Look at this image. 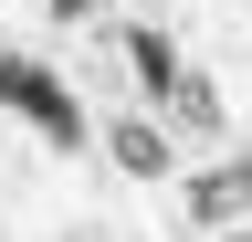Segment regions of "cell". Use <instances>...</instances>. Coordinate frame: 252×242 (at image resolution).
I'll use <instances>...</instances> for the list:
<instances>
[{
	"label": "cell",
	"instance_id": "obj_2",
	"mask_svg": "<svg viewBox=\"0 0 252 242\" xmlns=\"http://www.w3.org/2000/svg\"><path fill=\"white\" fill-rule=\"evenodd\" d=\"M105 147H116V169H126V179H168V127H147V116H116V137H105Z\"/></svg>",
	"mask_w": 252,
	"mask_h": 242
},
{
	"label": "cell",
	"instance_id": "obj_3",
	"mask_svg": "<svg viewBox=\"0 0 252 242\" xmlns=\"http://www.w3.org/2000/svg\"><path fill=\"white\" fill-rule=\"evenodd\" d=\"M126 64H137V84H147V95H158V105H168V95H179V53H168V42H158V32H137V21H126Z\"/></svg>",
	"mask_w": 252,
	"mask_h": 242
},
{
	"label": "cell",
	"instance_id": "obj_4",
	"mask_svg": "<svg viewBox=\"0 0 252 242\" xmlns=\"http://www.w3.org/2000/svg\"><path fill=\"white\" fill-rule=\"evenodd\" d=\"M242 200H252V169H220V179H189V210H200V221H231Z\"/></svg>",
	"mask_w": 252,
	"mask_h": 242
},
{
	"label": "cell",
	"instance_id": "obj_1",
	"mask_svg": "<svg viewBox=\"0 0 252 242\" xmlns=\"http://www.w3.org/2000/svg\"><path fill=\"white\" fill-rule=\"evenodd\" d=\"M0 105H11V116H32L53 147H84V116H74V95H63V84L32 64V53H0Z\"/></svg>",
	"mask_w": 252,
	"mask_h": 242
},
{
	"label": "cell",
	"instance_id": "obj_5",
	"mask_svg": "<svg viewBox=\"0 0 252 242\" xmlns=\"http://www.w3.org/2000/svg\"><path fill=\"white\" fill-rule=\"evenodd\" d=\"M168 105H179V127H220V95H210L200 74H179V95H168Z\"/></svg>",
	"mask_w": 252,
	"mask_h": 242
}]
</instances>
